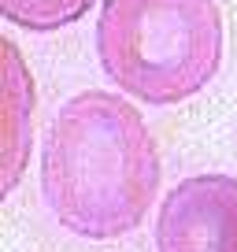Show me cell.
Returning a JSON list of instances; mask_svg holds the SVG:
<instances>
[{"label": "cell", "mask_w": 237, "mask_h": 252, "mask_svg": "<svg viewBox=\"0 0 237 252\" xmlns=\"http://www.w3.org/2000/svg\"><path fill=\"white\" fill-rule=\"evenodd\" d=\"M96 0H0V15L30 33H56L78 23Z\"/></svg>", "instance_id": "cell-5"}, {"label": "cell", "mask_w": 237, "mask_h": 252, "mask_svg": "<svg viewBox=\"0 0 237 252\" xmlns=\"http://www.w3.org/2000/svg\"><path fill=\"white\" fill-rule=\"evenodd\" d=\"M163 182V163L145 115L118 93L71 96L45 130L41 193L63 230L115 241L145 222Z\"/></svg>", "instance_id": "cell-1"}, {"label": "cell", "mask_w": 237, "mask_h": 252, "mask_svg": "<svg viewBox=\"0 0 237 252\" xmlns=\"http://www.w3.org/2000/svg\"><path fill=\"white\" fill-rule=\"evenodd\" d=\"M0 71H4V100H0V115H4V152H0V182H4V197L15 193L23 182L26 163H30L33 149V111H37V86L26 67L23 52L11 37L0 41Z\"/></svg>", "instance_id": "cell-4"}, {"label": "cell", "mask_w": 237, "mask_h": 252, "mask_svg": "<svg viewBox=\"0 0 237 252\" xmlns=\"http://www.w3.org/2000/svg\"><path fill=\"white\" fill-rule=\"evenodd\" d=\"M156 252H237V178L189 174L156 212Z\"/></svg>", "instance_id": "cell-3"}, {"label": "cell", "mask_w": 237, "mask_h": 252, "mask_svg": "<svg viewBox=\"0 0 237 252\" xmlns=\"http://www.w3.org/2000/svg\"><path fill=\"white\" fill-rule=\"evenodd\" d=\"M96 60L122 96L182 104L222 67V11L215 0H104Z\"/></svg>", "instance_id": "cell-2"}]
</instances>
